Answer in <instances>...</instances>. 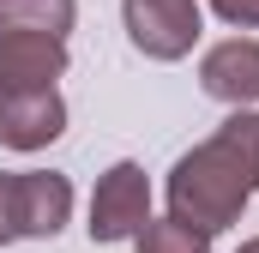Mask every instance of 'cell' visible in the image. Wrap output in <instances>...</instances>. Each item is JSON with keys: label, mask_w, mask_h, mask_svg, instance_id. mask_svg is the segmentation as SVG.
<instances>
[{"label": "cell", "mask_w": 259, "mask_h": 253, "mask_svg": "<svg viewBox=\"0 0 259 253\" xmlns=\"http://www.w3.org/2000/svg\"><path fill=\"white\" fill-rule=\"evenodd\" d=\"M259 181V115H235L211 145H199L193 157H181L169 199H175V223L187 229H223Z\"/></svg>", "instance_id": "1"}, {"label": "cell", "mask_w": 259, "mask_h": 253, "mask_svg": "<svg viewBox=\"0 0 259 253\" xmlns=\"http://www.w3.org/2000/svg\"><path fill=\"white\" fill-rule=\"evenodd\" d=\"M72 187L61 175H0V241L12 235H55L66 223Z\"/></svg>", "instance_id": "2"}, {"label": "cell", "mask_w": 259, "mask_h": 253, "mask_svg": "<svg viewBox=\"0 0 259 253\" xmlns=\"http://www.w3.org/2000/svg\"><path fill=\"white\" fill-rule=\"evenodd\" d=\"M127 24L133 43L151 55H181L199 30V6L193 0H127Z\"/></svg>", "instance_id": "3"}, {"label": "cell", "mask_w": 259, "mask_h": 253, "mask_svg": "<svg viewBox=\"0 0 259 253\" xmlns=\"http://www.w3.org/2000/svg\"><path fill=\"white\" fill-rule=\"evenodd\" d=\"M61 43L55 36H0V97L49 91L61 72Z\"/></svg>", "instance_id": "4"}, {"label": "cell", "mask_w": 259, "mask_h": 253, "mask_svg": "<svg viewBox=\"0 0 259 253\" xmlns=\"http://www.w3.org/2000/svg\"><path fill=\"white\" fill-rule=\"evenodd\" d=\"M145 223V175L121 163V169H109V181L97 187V205H91V235L97 241H121Z\"/></svg>", "instance_id": "5"}, {"label": "cell", "mask_w": 259, "mask_h": 253, "mask_svg": "<svg viewBox=\"0 0 259 253\" xmlns=\"http://www.w3.org/2000/svg\"><path fill=\"white\" fill-rule=\"evenodd\" d=\"M61 133V97L55 91H24V97H0V139L30 151V145H49Z\"/></svg>", "instance_id": "6"}, {"label": "cell", "mask_w": 259, "mask_h": 253, "mask_svg": "<svg viewBox=\"0 0 259 253\" xmlns=\"http://www.w3.org/2000/svg\"><path fill=\"white\" fill-rule=\"evenodd\" d=\"M205 91L223 103L259 97V43H223L205 55Z\"/></svg>", "instance_id": "7"}, {"label": "cell", "mask_w": 259, "mask_h": 253, "mask_svg": "<svg viewBox=\"0 0 259 253\" xmlns=\"http://www.w3.org/2000/svg\"><path fill=\"white\" fill-rule=\"evenodd\" d=\"M72 24V0H0V36H55Z\"/></svg>", "instance_id": "8"}, {"label": "cell", "mask_w": 259, "mask_h": 253, "mask_svg": "<svg viewBox=\"0 0 259 253\" xmlns=\"http://www.w3.org/2000/svg\"><path fill=\"white\" fill-rule=\"evenodd\" d=\"M139 247L145 253H205V235L187 229V223H145Z\"/></svg>", "instance_id": "9"}, {"label": "cell", "mask_w": 259, "mask_h": 253, "mask_svg": "<svg viewBox=\"0 0 259 253\" xmlns=\"http://www.w3.org/2000/svg\"><path fill=\"white\" fill-rule=\"evenodd\" d=\"M217 12L235 24H259V0H217Z\"/></svg>", "instance_id": "10"}, {"label": "cell", "mask_w": 259, "mask_h": 253, "mask_svg": "<svg viewBox=\"0 0 259 253\" xmlns=\"http://www.w3.org/2000/svg\"><path fill=\"white\" fill-rule=\"evenodd\" d=\"M241 253H259V241H253V247H241Z\"/></svg>", "instance_id": "11"}]
</instances>
